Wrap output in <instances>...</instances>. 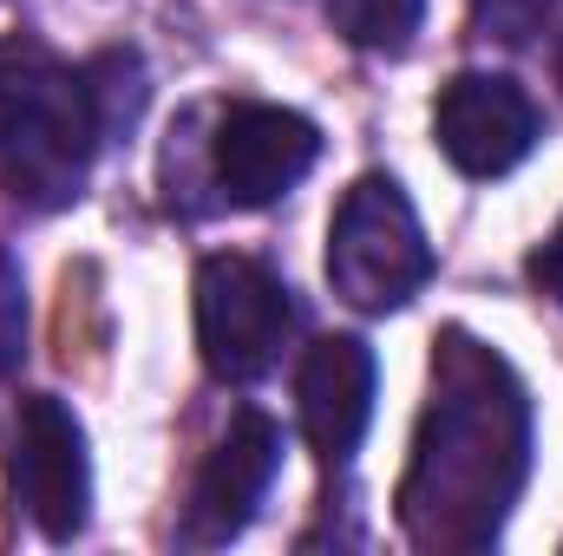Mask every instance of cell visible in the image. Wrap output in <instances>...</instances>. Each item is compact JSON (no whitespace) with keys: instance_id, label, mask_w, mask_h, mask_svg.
<instances>
[{"instance_id":"obj_2","label":"cell","mask_w":563,"mask_h":556,"mask_svg":"<svg viewBox=\"0 0 563 556\" xmlns=\"http://www.w3.org/2000/svg\"><path fill=\"white\" fill-rule=\"evenodd\" d=\"M106 144L86 79L33 40H0V184L26 210H66Z\"/></svg>"},{"instance_id":"obj_4","label":"cell","mask_w":563,"mask_h":556,"mask_svg":"<svg viewBox=\"0 0 563 556\" xmlns=\"http://www.w3.org/2000/svg\"><path fill=\"white\" fill-rule=\"evenodd\" d=\"M295 334V294L256 256H210L197 269V354L223 387H250Z\"/></svg>"},{"instance_id":"obj_9","label":"cell","mask_w":563,"mask_h":556,"mask_svg":"<svg viewBox=\"0 0 563 556\" xmlns=\"http://www.w3.org/2000/svg\"><path fill=\"white\" fill-rule=\"evenodd\" d=\"M374 354L367 341L354 334H334V341H314L308 360H301V380H295V407H301V438L314 445V458L341 465L354 458L367 419H374Z\"/></svg>"},{"instance_id":"obj_1","label":"cell","mask_w":563,"mask_h":556,"mask_svg":"<svg viewBox=\"0 0 563 556\" xmlns=\"http://www.w3.org/2000/svg\"><path fill=\"white\" fill-rule=\"evenodd\" d=\"M531 478V400L498 347L465 327L432 341V387L400 478V531L413 551H492Z\"/></svg>"},{"instance_id":"obj_3","label":"cell","mask_w":563,"mask_h":556,"mask_svg":"<svg viewBox=\"0 0 563 556\" xmlns=\"http://www.w3.org/2000/svg\"><path fill=\"white\" fill-rule=\"evenodd\" d=\"M328 281L361 314L407 308L432 281V243H426L407 190L387 170H367L341 197V210L328 223Z\"/></svg>"},{"instance_id":"obj_15","label":"cell","mask_w":563,"mask_h":556,"mask_svg":"<svg viewBox=\"0 0 563 556\" xmlns=\"http://www.w3.org/2000/svg\"><path fill=\"white\" fill-rule=\"evenodd\" d=\"M558 86H563V46H558Z\"/></svg>"},{"instance_id":"obj_7","label":"cell","mask_w":563,"mask_h":556,"mask_svg":"<svg viewBox=\"0 0 563 556\" xmlns=\"http://www.w3.org/2000/svg\"><path fill=\"white\" fill-rule=\"evenodd\" d=\"M321 157V132L288 105H230L210 138V184L236 210H263L288 197Z\"/></svg>"},{"instance_id":"obj_13","label":"cell","mask_w":563,"mask_h":556,"mask_svg":"<svg viewBox=\"0 0 563 556\" xmlns=\"http://www.w3.org/2000/svg\"><path fill=\"white\" fill-rule=\"evenodd\" d=\"M20 354H26V288H20L13 256L0 249V374H13Z\"/></svg>"},{"instance_id":"obj_12","label":"cell","mask_w":563,"mask_h":556,"mask_svg":"<svg viewBox=\"0 0 563 556\" xmlns=\"http://www.w3.org/2000/svg\"><path fill=\"white\" fill-rule=\"evenodd\" d=\"M558 0H472V20H478V33L485 40H505V46H525L538 26H544V13H551Z\"/></svg>"},{"instance_id":"obj_6","label":"cell","mask_w":563,"mask_h":556,"mask_svg":"<svg viewBox=\"0 0 563 556\" xmlns=\"http://www.w3.org/2000/svg\"><path fill=\"white\" fill-rule=\"evenodd\" d=\"M544 138L531 92L505 73H459L432 99V144L459 177H505Z\"/></svg>"},{"instance_id":"obj_14","label":"cell","mask_w":563,"mask_h":556,"mask_svg":"<svg viewBox=\"0 0 563 556\" xmlns=\"http://www.w3.org/2000/svg\"><path fill=\"white\" fill-rule=\"evenodd\" d=\"M525 276H531V288H538V294H551V301L563 308V216H558V230H551V236L531 249Z\"/></svg>"},{"instance_id":"obj_10","label":"cell","mask_w":563,"mask_h":556,"mask_svg":"<svg viewBox=\"0 0 563 556\" xmlns=\"http://www.w3.org/2000/svg\"><path fill=\"white\" fill-rule=\"evenodd\" d=\"M328 20L361 53H407L426 20V0H328Z\"/></svg>"},{"instance_id":"obj_8","label":"cell","mask_w":563,"mask_h":556,"mask_svg":"<svg viewBox=\"0 0 563 556\" xmlns=\"http://www.w3.org/2000/svg\"><path fill=\"white\" fill-rule=\"evenodd\" d=\"M276 471H282V425L269 413H236L230 432L210 445L197 485H190L184 544H190V551H217V544L243 537L250 518L263 511Z\"/></svg>"},{"instance_id":"obj_5","label":"cell","mask_w":563,"mask_h":556,"mask_svg":"<svg viewBox=\"0 0 563 556\" xmlns=\"http://www.w3.org/2000/svg\"><path fill=\"white\" fill-rule=\"evenodd\" d=\"M13 498L46 544H73L92 518V458L86 425L66 400L33 393L13 419Z\"/></svg>"},{"instance_id":"obj_11","label":"cell","mask_w":563,"mask_h":556,"mask_svg":"<svg viewBox=\"0 0 563 556\" xmlns=\"http://www.w3.org/2000/svg\"><path fill=\"white\" fill-rule=\"evenodd\" d=\"M79 79H86V99H92L106 138H119V132L139 125V112H144V59L139 53H99Z\"/></svg>"}]
</instances>
